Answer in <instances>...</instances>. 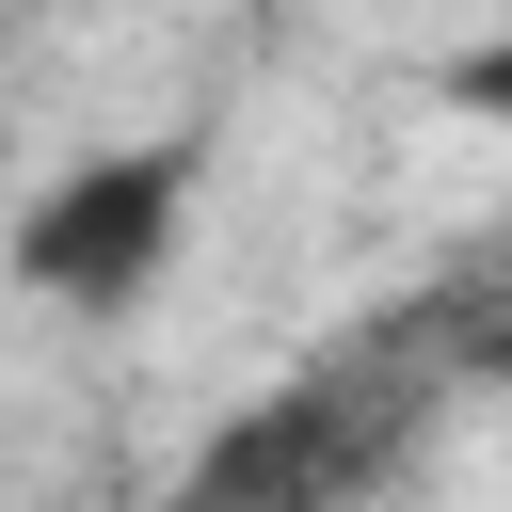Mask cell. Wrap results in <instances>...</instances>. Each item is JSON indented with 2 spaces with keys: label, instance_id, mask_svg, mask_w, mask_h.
Returning a JSON list of instances; mask_svg holds the SVG:
<instances>
[{
  "label": "cell",
  "instance_id": "1",
  "mask_svg": "<svg viewBox=\"0 0 512 512\" xmlns=\"http://www.w3.org/2000/svg\"><path fill=\"white\" fill-rule=\"evenodd\" d=\"M432 352L416 336H368V352H320V368H288V384H256L192 464H176V496L160 512H368L384 480H400V448L432 432Z\"/></svg>",
  "mask_w": 512,
  "mask_h": 512
},
{
  "label": "cell",
  "instance_id": "4",
  "mask_svg": "<svg viewBox=\"0 0 512 512\" xmlns=\"http://www.w3.org/2000/svg\"><path fill=\"white\" fill-rule=\"evenodd\" d=\"M432 96H448V112H512V48H464V64L432 80Z\"/></svg>",
  "mask_w": 512,
  "mask_h": 512
},
{
  "label": "cell",
  "instance_id": "5",
  "mask_svg": "<svg viewBox=\"0 0 512 512\" xmlns=\"http://www.w3.org/2000/svg\"><path fill=\"white\" fill-rule=\"evenodd\" d=\"M0 48H16V0H0Z\"/></svg>",
  "mask_w": 512,
  "mask_h": 512
},
{
  "label": "cell",
  "instance_id": "2",
  "mask_svg": "<svg viewBox=\"0 0 512 512\" xmlns=\"http://www.w3.org/2000/svg\"><path fill=\"white\" fill-rule=\"evenodd\" d=\"M192 192H208V144H192V128L80 144L64 176H32V192H16L0 272H16L32 304H64V320H128V304H160L176 240H192Z\"/></svg>",
  "mask_w": 512,
  "mask_h": 512
},
{
  "label": "cell",
  "instance_id": "3",
  "mask_svg": "<svg viewBox=\"0 0 512 512\" xmlns=\"http://www.w3.org/2000/svg\"><path fill=\"white\" fill-rule=\"evenodd\" d=\"M400 336L432 352V384H512V240H496V256H480L448 304H416Z\"/></svg>",
  "mask_w": 512,
  "mask_h": 512
}]
</instances>
